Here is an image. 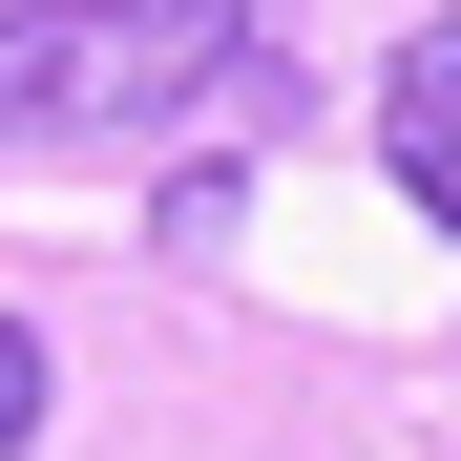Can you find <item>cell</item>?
Wrapping results in <instances>:
<instances>
[{"mask_svg": "<svg viewBox=\"0 0 461 461\" xmlns=\"http://www.w3.org/2000/svg\"><path fill=\"white\" fill-rule=\"evenodd\" d=\"M273 85L252 0H0V147H126Z\"/></svg>", "mask_w": 461, "mask_h": 461, "instance_id": "cell-1", "label": "cell"}, {"mask_svg": "<svg viewBox=\"0 0 461 461\" xmlns=\"http://www.w3.org/2000/svg\"><path fill=\"white\" fill-rule=\"evenodd\" d=\"M377 168H399V210H420V230H461V0L377 63Z\"/></svg>", "mask_w": 461, "mask_h": 461, "instance_id": "cell-2", "label": "cell"}, {"mask_svg": "<svg viewBox=\"0 0 461 461\" xmlns=\"http://www.w3.org/2000/svg\"><path fill=\"white\" fill-rule=\"evenodd\" d=\"M22 440H42V336L0 315V461H22Z\"/></svg>", "mask_w": 461, "mask_h": 461, "instance_id": "cell-3", "label": "cell"}]
</instances>
